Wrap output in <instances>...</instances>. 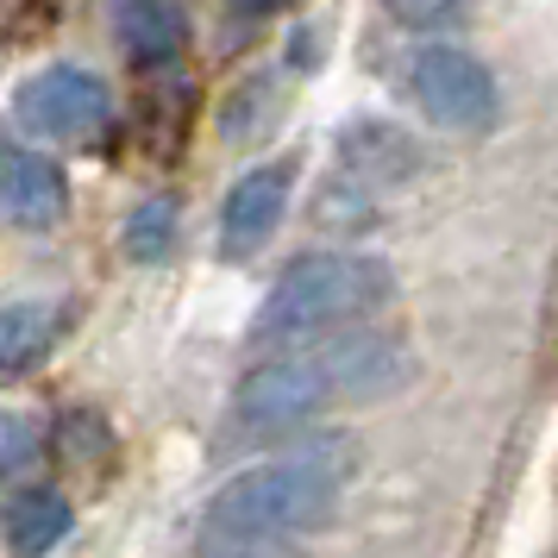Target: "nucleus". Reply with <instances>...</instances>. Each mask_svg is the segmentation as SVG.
<instances>
[{
    "label": "nucleus",
    "mask_w": 558,
    "mask_h": 558,
    "mask_svg": "<svg viewBox=\"0 0 558 558\" xmlns=\"http://www.w3.org/2000/svg\"><path fill=\"white\" fill-rule=\"evenodd\" d=\"M389 295H396V270L383 257L314 252V257H295L277 277V289L257 307L252 332H257V345H302L314 332L371 320Z\"/></svg>",
    "instance_id": "f03ea898"
},
{
    "label": "nucleus",
    "mask_w": 558,
    "mask_h": 558,
    "mask_svg": "<svg viewBox=\"0 0 558 558\" xmlns=\"http://www.w3.org/2000/svg\"><path fill=\"white\" fill-rule=\"evenodd\" d=\"M32 458H38V433H32V421L26 414H0V477L26 471Z\"/></svg>",
    "instance_id": "4468645a"
},
{
    "label": "nucleus",
    "mask_w": 558,
    "mask_h": 558,
    "mask_svg": "<svg viewBox=\"0 0 558 558\" xmlns=\"http://www.w3.org/2000/svg\"><path fill=\"white\" fill-rule=\"evenodd\" d=\"M113 38L138 70H157L189 45V20L177 0H120L113 7Z\"/></svg>",
    "instance_id": "9d476101"
},
{
    "label": "nucleus",
    "mask_w": 558,
    "mask_h": 558,
    "mask_svg": "<svg viewBox=\"0 0 558 558\" xmlns=\"http://www.w3.org/2000/svg\"><path fill=\"white\" fill-rule=\"evenodd\" d=\"M332 402L339 396H332V377H327V364H320V352H302V357H277V364L245 371L239 396H232V414L257 433H277V427L320 421Z\"/></svg>",
    "instance_id": "20e7f679"
},
{
    "label": "nucleus",
    "mask_w": 558,
    "mask_h": 558,
    "mask_svg": "<svg viewBox=\"0 0 558 558\" xmlns=\"http://www.w3.org/2000/svg\"><path fill=\"white\" fill-rule=\"evenodd\" d=\"M227 558H289V553H277V539H270V546H245V553H227Z\"/></svg>",
    "instance_id": "f3484780"
},
{
    "label": "nucleus",
    "mask_w": 558,
    "mask_h": 558,
    "mask_svg": "<svg viewBox=\"0 0 558 558\" xmlns=\"http://www.w3.org/2000/svg\"><path fill=\"white\" fill-rule=\"evenodd\" d=\"M408 88L433 126L446 132H489L496 126V76L458 45H427L408 63Z\"/></svg>",
    "instance_id": "7ed1b4c3"
},
{
    "label": "nucleus",
    "mask_w": 558,
    "mask_h": 558,
    "mask_svg": "<svg viewBox=\"0 0 558 558\" xmlns=\"http://www.w3.org/2000/svg\"><path fill=\"white\" fill-rule=\"evenodd\" d=\"M51 332H57V314L45 302H13L0 307V371L20 377L32 371L38 357L51 352Z\"/></svg>",
    "instance_id": "f8f14e48"
},
{
    "label": "nucleus",
    "mask_w": 558,
    "mask_h": 558,
    "mask_svg": "<svg viewBox=\"0 0 558 558\" xmlns=\"http://www.w3.org/2000/svg\"><path fill=\"white\" fill-rule=\"evenodd\" d=\"M0 207L20 220V227L45 232L63 220V207H70V182L57 170V157L45 151H0Z\"/></svg>",
    "instance_id": "6e6552de"
},
{
    "label": "nucleus",
    "mask_w": 558,
    "mask_h": 558,
    "mask_svg": "<svg viewBox=\"0 0 558 558\" xmlns=\"http://www.w3.org/2000/svg\"><path fill=\"white\" fill-rule=\"evenodd\" d=\"M20 126L32 138H57V145H88L95 132L113 120V101H107V82L88 76V70H70V63H57L45 76H32L20 88Z\"/></svg>",
    "instance_id": "39448f33"
},
{
    "label": "nucleus",
    "mask_w": 558,
    "mask_h": 558,
    "mask_svg": "<svg viewBox=\"0 0 558 558\" xmlns=\"http://www.w3.org/2000/svg\"><path fill=\"white\" fill-rule=\"evenodd\" d=\"M0 533H7V546L20 558H45L70 533V502L57 489H20L7 502V514H0Z\"/></svg>",
    "instance_id": "9b49d317"
},
{
    "label": "nucleus",
    "mask_w": 558,
    "mask_h": 558,
    "mask_svg": "<svg viewBox=\"0 0 558 558\" xmlns=\"http://www.w3.org/2000/svg\"><path fill=\"white\" fill-rule=\"evenodd\" d=\"M170 239H177V202H170V195H163V202H145L132 214V232H126L132 257H157Z\"/></svg>",
    "instance_id": "ddd939ff"
},
{
    "label": "nucleus",
    "mask_w": 558,
    "mask_h": 558,
    "mask_svg": "<svg viewBox=\"0 0 558 558\" xmlns=\"http://www.w3.org/2000/svg\"><path fill=\"white\" fill-rule=\"evenodd\" d=\"M320 364H327L332 396H339V402H371V396H389V389H402L408 371H414L402 345H396V339H383V332H371V327L332 339L327 352H320Z\"/></svg>",
    "instance_id": "423d86ee"
},
{
    "label": "nucleus",
    "mask_w": 558,
    "mask_h": 558,
    "mask_svg": "<svg viewBox=\"0 0 558 558\" xmlns=\"http://www.w3.org/2000/svg\"><path fill=\"white\" fill-rule=\"evenodd\" d=\"M339 157H345V177L357 189H396L421 170V145L408 132L383 126V120H357L345 138H339Z\"/></svg>",
    "instance_id": "1a4fd4ad"
},
{
    "label": "nucleus",
    "mask_w": 558,
    "mask_h": 558,
    "mask_svg": "<svg viewBox=\"0 0 558 558\" xmlns=\"http://www.w3.org/2000/svg\"><path fill=\"white\" fill-rule=\"evenodd\" d=\"M239 13H277V7H289V0H232Z\"/></svg>",
    "instance_id": "dca6fc26"
},
{
    "label": "nucleus",
    "mask_w": 558,
    "mask_h": 558,
    "mask_svg": "<svg viewBox=\"0 0 558 558\" xmlns=\"http://www.w3.org/2000/svg\"><path fill=\"white\" fill-rule=\"evenodd\" d=\"M345 477H352V452L339 439L232 477L202 514V553L227 558L245 553V546H270V539L282 546L289 533L320 527V521H332V508L345 496Z\"/></svg>",
    "instance_id": "f257e3e1"
},
{
    "label": "nucleus",
    "mask_w": 558,
    "mask_h": 558,
    "mask_svg": "<svg viewBox=\"0 0 558 558\" xmlns=\"http://www.w3.org/2000/svg\"><path fill=\"white\" fill-rule=\"evenodd\" d=\"M402 26H452L471 0H383Z\"/></svg>",
    "instance_id": "2eb2a0df"
},
{
    "label": "nucleus",
    "mask_w": 558,
    "mask_h": 558,
    "mask_svg": "<svg viewBox=\"0 0 558 558\" xmlns=\"http://www.w3.org/2000/svg\"><path fill=\"white\" fill-rule=\"evenodd\" d=\"M289 189H295V163H264L245 182H232L227 207H220V245H227V257H252L277 232L282 207H289Z\"/></svg>",
    "instance_id": "0eeeda50"
}]
</instances>
